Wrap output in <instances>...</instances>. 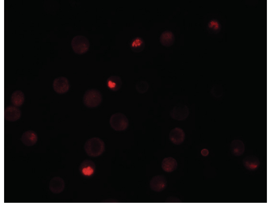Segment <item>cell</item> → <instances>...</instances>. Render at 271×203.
<instances>
[{"label":"cell","mask_w":271,"mask_h":203,"mask_svg":"<svg viewBox=\"0 0 271 203\" xmlns=\"http://www.w3.org/2000/svg\"><path fill=\"white\" fill-rule=\"evenodd\" d=\"M54 90L56 93L63 94L69 90L70 85L68 80L64 76H60L54 79L53 83Z\"/></svg>","instance_id":"obj_5"},{"label":"cell","mask_w":271,"mask_h":203,"mask_svg":"<svg viewBox=\"0 0 271 203\" xmlns=\"http://www.w3.org/2000/svg\"><path fill=\"white\" fill-rule=\"evenodd\" d=\"M136 89L140 92L144 93L147 90L148 85L147 83L144 82H141L137 84Z\"/></svg>","instance_id":"obj_18"},{"label":"cell","mask_w":271,"mask_h":203,"mask_svg":"<svg viewBox=\"0 0 271 203\" xmlns=\"http://www.w3.org/2000/svg\"><path fill=\"white\" fill-rule=\"evenodd\" d=\"M189 114V110L185 105L180 104L175 106L170 112V116L174 119L179 120H185Z\"/></svg>","instance_id":"obj_6"},{"label":"cell","mask_w":271,"mask_h":203,"mask_svg":"<svg viewBox=\"0 0 271 203\" xmlns=\"http://www.w3.org/2000/svg\"><path fill=\"white\" fill-rule=\"evenodd\" d=\"M128 120L126 116L121 113H117L112 114L110 119V124L111 127L117 131L126 130L128 126Z\"/></svg>","instance_id":"obj_3"},{"label":"cell","mask_w":271,"mask_h":203,"mask_svg":"<svg viewBox=\"0 0 271 203\" xmlns=\"http://www.w3.org/2000/svg\"><path fill=\"white\" fill-rule=\"evenodd\" d=\"M24 93L21 91L17 90L14 92L11 97V102L13 105L18 107L22 105L25 101Z\"/></svg>","instance_id":"obj_17"},{"label":"cell","mask_w":271,"mask_h":203,"mask_svg":"<svg viewBox=\"0 0 271 203\" xmlns=\"http://www.w3.org/2000/svg\"><path fill=\"white\" fill-rule=\"evenodd\" d=\"M65 186L64 180L58 176H55L52 178L50 181L49 186L50 191L55 194L62 192L64 189Z\"/></svg>","instance_id":"obj_10"},{"label":"cell","mask_w":271,"mask_h":203,"mask_svg":"<svg viewBox=\"0 0 271 203\" xmlns=\"http://www.w3.org/2000/svg\"><path fill=\"white\" fill-rule=\"evenodd\" d=\"M201 153L203 156H206L208 155L209 151L206 149H203L201 150Z\"/></svg>","instance_id":"obj_21"},{"label":"cell","mask_w":271,"mask_h":203,"mask_svg":"<svg viewBox=\"0 0 271 203\" xmlns=\"http://www.w3.org/2000/svg\"><path fill=\"white\" fill-rule=\"evenodd\" d=\"M102 96L98 90L91 89L87 90L83 97L84 104L87 107L93 108L98 106L101 103Z\"/></svg>","instance_id":"obj_2"},{"label":"cell","mask_w":271,"mask_h":203,"mask_svg":"<svg viewBox=\"0 0 271 203\" xmlns=\"http://www.w3.org/2000/svg\"><path fill=\"white\" fill-rule=\"evenodd\" d=\"M107 84L110 89L113 91H116L120 88L122 82L120 77L117 76H112L107 79Z\"/></svg>","instance_id":"obj_15"},{"label":"cell","mask_w":271,"mask_h":203,"mask_svg":"<svg viewBox=\"0 0 271 203\" xmlns=\"http://www.w3.org/2000/svg\"><path fill=\"white\" fill-rule=\"evenodd\" d=\"M93 169L90 167L85 168L83 169V172L85 175H90L93 173Z\"/></svg>","instance_id":"obj_20"},{"label":"cell","mask_w":271,"mask_h":203,"mask_svg":"<svg viewBox=\"0 0 271 203\" xmlns=\"http://www.w3.org/2000/svg\"><path fill=\"white\" fill-rule=\"evenodd\" d=\"M160 41L161 44L166 46H169L173 43L175 37L174 34L170 31H165L161 34Z\"/></svg>","instance_id":"obj_16"},{"label":"cell","mask_w":271,"mask_h":203,"mask_svg":"<svg viewBox=\"0 0 271 203\" xmlns=\"http://www.w3.org/2000/svg\"><path fill=\"white\" fill-rule=\"evenodd\" d=\"M71 44L74 52L80 55L86 52L90 46L88 39L82 35H77L74 37L72 40Z\"/></svg>","instance_id":"obj_4"},{"label":"cell","mask_w":271,"mask_h":203,"mask_svg":"<svg viewBox=\"0 0 271 203\" xmlns=\"http://www.w3.org/2000/svg\"><path fill=\"white\" fill-rule=\"evenodd\" d=\"M185 134L181 128L177 127L171 130L169 134V139L171 141L176 145L182 144L184 141Z\"/></svg>","instance_id":"obj_9"},{"label":"cell","mask_w":271,"mask_h":203,"mask_svg":"<svg viewBox=\"0 0 271 203\" xmlns=\"http://www.w3.org/2000/svg\"><path fill=\"white\" fill-rule=\"evenodd\" d=\"M243 164L247 169L254 170L258 168L260 165V161L258 158L253 156H248L243 160Z\"/></svg>","instance_id":"obj_14"},{"label":"cell","mask_w":271,"mask_h":203,"mask_svg":"<svg viewBox=\"0 0 271 203\" xmlns=\"http://www.w3.org/2000/svg\"><path fill=\"white\" fill-rule=\"evenodd\" d=\"M167 183L166 179L164 176L158 175L152 178L150 181V186L152 190L159 192L165 188Z\"/></svg>","instance_id":"obj_7"},{"label":"cell","mask_w":271,"mask_h":203,"mask_svg":"<svg viewBox=\"0 0 271 203\" xmlns=\"http://www.w3.org/2000/svg\"><path fill=\"white\" fill-rule=\"evenodd\" d=\"M21 141L27 146H32L34 145L38 140V136L34 131L29 130L25 132L22 135Z\"/></svg>","instance_id":"obj_11"},{"label":"cell","mask_w":271,"mask_h":203,"mask_svg":"<svg viewBox=\"0 0 271 203\" xmlns=\"http://www.w3.org/2000/svg\"><path fill=\"white\" fill-rule=\"evenodd\" d=\"M209 27L214 29H218L219 27L218 23L216 21H212L209 24Z\"/></svg>","instance_id":"obj_19"},{"label":"cell","mask_w":271,"mask_h":203,"mask_svg":"<svg viewBox=\"0 0 271 203\" xmlns=\"http://www.w3.org/2000/svg\"><path fill=\"white\" fill-rule=\"evenodd\" d=\"M230 150L231 153L235 156H240L244 152L245 147L243 142L239 140L233 141L230 144Z\"/></svg>","instance_id":"obj_13"},{"label":"cell","mask_w":271,"mask_h":203,"mask_svg":"<svg viewBox=\"0 0 271 203\" xmlns=\"http://www.w3.org/2000/svg\"><path fill=\"white\" fill-rule=\"evenodd\" d=\"M176 160L173 157H169L164 158L161 162V168L164 171L171 172L175 170L177 167Z\"/></svg>","instance_id":"obj_12"},{"label":"cell","mask_w":271,"mask_h":203,"mask_svg":"<svg viewBox=\"0 0 271 203\" xmlns=\"http://www.w3.org/2000/svg\"><path fill=\"white\" fill-rule=\"evenodd\" d=\"M84 149L89 156L96 157L101 155L105 150V144L100 138L94 137L88 139L85 142Z\"/></svg>","instance_id":"obj_1"},{"label":"cell","mask_w":271,"mask_h":203,"mask_svg":"<svg viewBox=\"0 0 271 203\" xmlns=\"http://www.w3.org/2000/svg\"><path fill=\"white\" fill-rule=\"evenodd\" d=\"M21 116L20 110L17 106L14 105L8 106L4 110V118L7 120L15 121L19 119Z\"/></svg>","instance_id":"obj_8"}]
</instances>
